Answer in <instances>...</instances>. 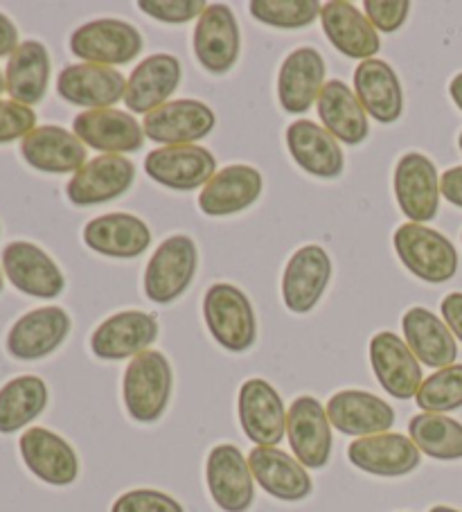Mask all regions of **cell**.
<instances>
[{"label":"cell","instance_id":"cell-1","mask_svg":"<svg viewBox=\"0 0 462 512\" xmlns=\"http://www.w3.org/2000/svg\"><path fill=\"white\" fill-rule=\"evenodd\" d=\"M172 386L174 373L163 352L147 350L133 357L122 379V397L129 416L142 425L161 420L170 404Z\"/></svg>","mask_w":462,"mask_h":512},{"label":"cell","instance_id":"cell-2","mask_svg":"<svg viewBox=\"0 0 462 512\" xmlns=\"http://www.w3.org/2000/svg\"><path fill=\"white\" fill-rule=\"evenodd\" d=\"M395 251L415 278L431 285L449 282L458 271V251L442 233L424 224L406 222L395 231Z\"/></svg>","mask_w":462,"mask_h":512},{"label":"cell","instance_id":"cell-3","mask_svg":"<svg viewBox=\"0 0 462 512\" xmlns=\"http://www.w3.org/2000/svg\"><path fill=\"white\" fill-rule=\"evenodd\" d=\"M203 319L221 348L246 352L255 343L257 325L251 300L228 282L212 285L203 296Z\"/></svg>","mask_w":462,"mask_h":512},{"label":"cell","instance_id":"cell-4","mask_svg":"<svg viewBox=\"0 0 462 512\" xmlns=\"http://www.w3.org/2000/svg\"><path fill=\"white\" fill-rule=\"evenodd\" d=\"M199 267V251L192 237L172 235L158 246L145 269V294L158 305H170L185 294Z\"/></svg>","mask_w":462,"mask_h":512},{"label":"cell","instance_id":"cell-5","mask_svg":"<svg viewBox=\"0 0 462 512\" xmlns=\"http://www.w3.org/2000/svg\"><path fill=\"white\" fill-rule=\"evenodd\" d=\"M142 50V34L136 25L120 19H97L79 25L70 34V52L84 64L122 66Z\"/></svg>","mask_w":462,"mask_h":512},{"label":"cell","instance_id":"cell-6","mask_svg":"<svg viewBox=\"0 0 462 512\" xmlns=\"http://www.w3.org/2000/svg\"><path fill=\"white\" fill-rule=\"evenodd\" d=\"M287 438L293 456L307 470H321L332 456V422L323 404L312 395H300L287 413Z\"/></svg>","mask_w":462,"mask_h":512},{"label":"cell","instance_id":"cell-7","mask_svg":"<svg viewBox=\"0 0 462 512\" xmlns=\"http://www.w3.org/2000/svg\"><path fill=\"white\" fill-rule=\"evenodd\" d=\"M393 185L399 210L408 217V222L426 224L438 215L440 176L429 156L411 152L399 158Z\"/></svg>","mask_w":462,"mask_h":512},{"label":"cell","instance_id":"cell-8","mask_svg":"<svg viewBox=\"0 0 462 512\" xmlns=\"http://www.w3.org/2000/svg\"><path fill=\"white\" fill-rule=\"evenodd\" d=\"M145 172L163 188L190 192L203 188L217 174V161L206 147L174 145L149 152Z\"/></svg>","mask_w":462,"mask_h":512},{"label":"cell","instance_id":"cell-9","mask_svg":"<svg viewBox=\"0 0 462 512\" xmlns=\"http://www.w3.org/2000/svg\"><path fill=\"white\" fill-rule=\"evenodd\" d=\"M217 125V116L206 102L174 100L156 111H151L142 122L145 136L158 145H197L201 138L210 136Z\"/></svg>","mask_w":462,"mask_h":512},{"label":"cell","instance_id":"cell-10","mask_svg":"<svg viewBox=\"0 0 462 512\" xmlns=\"http://www.w3.org/2000/svg\"><path fill=\"white\" fill-rule=\"evenodd\" d=\"M239 422L257 447L280 445L287 431V409L280 393L266 379H246L239 388Z\"/></svg>","mask_w":462,"mask_h":512},{"label":"cell","instance_id":"cell-11","mask_svg":"<svg viewBox=\"0 0 462 512\" xmlns=\"http://www.w3.org/2000/svg\"><path fill=\"white\" fill-rule=\"evenodd\" d=\"M206 481L212 501L224 512H246L255 501L248 458L235 445H217L208 454Z\"/></svg>","mask_w":462,"mask_h":512},{"label":"cell","instance_id":"cell-12","mask_svg":"<svg viewBox=\"0 0 462 512\" xmlns=\"http://www.w3.org/2000/svg\"><path fill=\"white\" fill-rule=\"evenodd\" d=\"M332 278V260L323 246L307 244L291 255L282 276V300L291 312L307 314L323 298Z\"/></svg>","mask_w":462,"mask_h":512},{"label":"cell","instance_id":"cell-13","mask_svg":"<svg viewBox=\"0 0 462 512\" xmlns=\"http://www.w3.org/2000/svg\"><path fill=\"white\" fill-rule=\"evenodd\" d=\"M136 179V165L122 154H102L86 161L66 185L68 201L75 206H97L118 199Z\"/></svg>","mask_w":462,"mask_h":512},{"label":"cell","instance_id":"cell-14","mask_svg":"<svg viewBox=\"0 0 462 512\" xmlns=\"http://www.w3.org/2000/svg\"><path fill=\"white\" fill-rule=\"evenodd\" d=\"M239 25L230 7L208 5L194 28V55L212 75H224L239 59Z\"/></svg>","mask_w":462,"mask_h":512},{"label":"cell","instance_id":"cell-15","mask_svg":"<svg viewBox=\"0 0 462 512\" xmlns=\"http://www.w3.org/2000/svg\"><path fill=\"white\" fill-rule=\"evenodd\" d=\"M370 364L377 382L395 400H411L422 386V366L395 332H379L370 341Z\"/></svg>","mask_w":462,"mask_h":512},{"label":"cell","instance_id":"cell-16","mask_svg":"<svg viewBox=\"0 0 462 512\" xmlns=\"http://www.w3.org/2000/svg\"><path fill=\"white\" fill-rule=\"evenodd\" d=\"M3 271L16 289L34 298H57L66 287V278L57 262L32 242L7 244Z\"/></svg>","mask_w":462,"mask_h":512},{"label":"cell","instance_id":"cell-17","mask_svg":"<svg viewBox=\"0 0 462 512\" xmlns=\"http://www.w3.org/2000/svg\"><path fill=\"white\" fill-rule=\"evenodd\" d=\"M127 91V79L111 66L75 64L66 66L57 77V93L68 104L86 111L113 109Z\"/></svg>","mask_w":462,"mask_h":512},{"label":"cell","instance_id":"cell-18","mask_svg":"<svg viewBox=\"0 0 462 512\" xmlns=\"http://www.w3.org/2000/svg\"><path fill=\"white\" fill-rule=\"evenodd\" d=\"M158 339V319L154 314L129 310L113 314L93 332L91 350L97 359L120 361L147 352Z\"/></svg>","mask_w":462,"mask_h":512},{"label":"cell","instance_id":"cell-19","mask_svg":"<svg viewBox=\"0 0 462 512\" xmlns=\"http://www.w3.org/2000/svg\"><path fill=\"white\" fill-rule=\"evenodd\" d=\"M19 449L25 467L39 481L57 485V488H64V485L77 481L79 458L70 443H66L55 431L32 427L21 436Z\"/></svg>","mask_w":462,"mask_h":512},{"label":"cell","instance_id":"cell-20","mask_svg":"<svg viewBox=\"0 0 462 512\" xmlns=\"http://www.w3.org/2000/svg\"><path fill=\"white\" fill-rule=\"evenodd\" d=\"M70 332V316L57 305L23 314L7 334V352L14 359L34 361L55 352Z\"/></svg>","mask_w":462,"mask_h":512},{"label":"cell","instance_id":"cell-21","mask_svg":"<svg viewBox=\"0 0 462 512\" xmlns=\"http://www.w3.org/2000/svg\"><path fill=\"white\" fill-rule=\"evenodd\" d=\"M73 134L84 145L102 154H131L145 143V129L140 122L118 109L84 111L73 120Z\"/></svg>","mask_w":462,"mask_h":512},{"label":"cell","instance_id":"cell-22","mask_svg":"<svg viewBox=\"0 0 462 512\" xmlns=\"http://www.w3.org/2000/svg\"><path fill=\"white\" fill-rule=\"evenodd\" d=\"M325 59L316 48H298L282 61L278 75V97L280 107L300 116L318 102L325 86Z\"/></svg>","mask_w":462,"mask_h":512},{"label":"cell","instance_id":"cell-23","mask_svg":"<svg viewBox=\"0 0 462 512\" xmlns=\"http://www.w3.org/2000/svg\"><path fill=\"white\" fill-rule=\"evenodd\" d=\"M327 418L345 436L366 438L386 434L395 425V409L366 391H341L325 406Z\"/></svg>","mask_w":462,"mask_h":512},{"label":"cell","instance_id":"cell-24","mask_svg":"<svg viewBox=\"0 0 462 512\" xmlns=\"http://www.w3.org/2000/svg\"><path fill=\"white\" fill-rule=\"evenodd\" d=\"M181 61L172 55H151L133 68L124 91V104L131 113H145L167 104L181 86Z\"/></svg>","mask_w":462,"mask_h":512},{"label":"cell","instance_id":"cell-25","mask_svg":"<svg viewBox=\"0 0 462 512\" xmlns=\"http://www.w3.org/2000/svg\"><path fill=\"white\" fill-rule=\"evenodd\" d=\"M21 156L46 174H77L86 165V145L64 127H37L21 140Z\"/></svg>","mask_w":462,"mask_h":512},{"label":"cell","instance_id":"cell-26","mask_svg":"<svg viewBox=\"0 0 462 512\" xmlns=\"http://www.w3.org/2000/svg\"><path fill=\"white\" fill-rule=\"evenodd\" d=\"M348 458L359 470L375 476H406L422 461V452L402 434H377L357 438L348 447Z\"/></svg>","mask_w":462,"mask_h":512},{"label":"cell","instance_id":"cell-27","mask_svg":"<svg viewBox=\"0 0 462 512\" xmlns=\"http://www.w3.org/2000/svg\"><path fill=\"white\" fill-rule=\"evenodd\" d=\"M253 479L264 492L280 501H302L312 494L314 483L298 458L278 447H255L248 456Z\"/></svg>","mask_w":462,"mask_h":512},{"label":"cell","instance_id":"cell-28","mask_svg":"<svg viewBox=\"0 0 462 512\" xmlns=\"http://www.w3.org/2000/svg\"><path fill=\"white\" fill-rule=\"evenodd\" d=\"M289 154L300 170L318 179H336L343 174L345 158L339 140L312 120H296L287 129Z\"/></svg>","mask_w":462,"mask_h":512},{"label":"cell","instance_id":"cell-29","mask_svg":"<svg viewBox=\"0 0 462 512\" xmlns=\"http://www.w3.org/2000/svg\"><path fill=\"white\" fill-rule=\"evenodd\" d=\"M262 174L251 165H228L203 185L199 208L208 217L237 215L262 194Z\"/></svg>","mask_w":462,"mask_h":512},{"label":"cell","instance_id":"cell-30","mask_svg":"<svg viewBox=\"0 0 462 512\" xmlns=\"http://www.w3.org/2000/svg\"><path fill=\"white\" fill-rule=\"evenodd\" d=\"M84 242L88 249L106 258L133 260L149 249L151 231L136 215L111 213L95 217L84 226Z\"/></svg>","mask_w":462,"mask_h":512},{"label":"cell","instance_id":"cell-31","mask_svg":"<svg viewBox=\"0 0 462 512\" xmlns=\"http://www.w3.org/2000/svg\"><path fill=\"white\" fill-rule=\"evenodd\" d=\"M354 95L363 111L381 125H393L404 111V93L399 77L386 61L368 59L354 70Z\"/></svg>","mask_w":462,"mask_h":512},{"label":"cell","instance_id":"cell-32","mask_svg":"<svg viewBox=\"0 0 462 512\" xmlns=\"http://www.w3.org/2000/svg\"><path fill=\"white\" fill-rule=\"evenodd\" d=\"M321 21L327 39L341 55L361 61L375 59L381 48L379 32L372 28L366 14H361L352 3H345V0L325 3L321 10Z\"/></svg>","mask_w":462,"mask_h":512},{"label":"cell","instance_id":"cell-33","mask_svg":"<svg viewBox=\"0 0 462 512\" xmlns=\"http://www.w3.org/2000/svg\"><path fill=\"white\" fill-rule=\"evenodd\" d=\"M404 341L417 361L429 368H447L456 364L458 346L449 325L426 307H411L402 319Z\"/></svg>","mask_w":462,"mask_h":512},{"label":"cell","instance_id":"cell-34","mask_svg":"<svg viewBox=\"0 0 462 512\" xmlns=\"http://www.w3.org/2000/svg\"><path fill=\"white\" fill-rule=\"evenodd\" d=\"M318 118L323 127L345 145H361L370 134L368 113L363 111L352 88L341 79H332L318 95Z\"/></svg>","mask_w":462,"mask_h":512},{"label":"cell","instance_id":"cell-35","mask_svg":"<svg viewBox=\"0 0 462 512\" xmlns=\"http://www.w3.org/2000/svg\"><path fill=\"white\" fill-rule=\"evenodd\" d=\"M50 55L41 41H23L7 61L5 91L14 102L32 107L48 93Z\"/></svg>","mask_w":462,"mask_h":512},{"label":"cell","instance_id":"cell-36","mask_svg":"<svg viewBox=\"0 0 462 512\" xmlns=\"http://www.w3.org/2000/svg\"><path fill=\"white\" fill-rule=\"evenodd\" d=\"M48 406V386L41 377L23 375L0 388V434H16L37 420Z\"/></svg>","mask_w":462,"mask_h":512},{"label":"cell","instance_id":"cell-37","mask_svg":"<svg viewBox=\"0 0 462 512\" xmlns=\"http://www.w3.org/2000/svg\"><path fill=\"white\" fill-rule=\"evenodd\" d=\"M408 434L422 454L435 461L462 458V425L442 413H420L408 422Z\"/></svg>","mask_w":462,"mask_h":512},{"label":"cell","instance_id":"cell-38","mask_svg":"<svg viewBox=\"0 0 462 512\" xmlns=\"http://www.w3.org/2000/svg\"><path fill=\"white\" fill-rule=\"evenodd\" d=\"M248 10L257 21L278 30H298L312 25L321 16L318 0H253Z\"/></svg>","mask_w":462,"mask_h":512},{"label":"cell","instance_id":"cell-39","mask_svg":"<svg viewBox=\"0 0 462 512\" xmlns=\"http://www.w3.org/2000/svg\"><path fill=\"white\" fill-rule=\"evenodd\" d=\"M417 406L424 413H449L462 406V364L435 370L426 377L415 395Z\"/></svg>","mask_w":462,"mask_h":512},{"label":"cell","instance_id":"cell-40","mask_svg":"<svg viewBox=\"0 0 462 512\" xmlns=\"http://www.w3.org/2000/svg\"><path fill=\"white\" fill-rule=\"evenodd\" d=\"M138 7L151 19L181 25L197 19L208 5L203 0H140Z\"/></svg>","mask_w":462,"mask_h":512},{"label":"cell","instance_id":"cell-41","mask_svg":"<svg viewBox=\"0 0 462 512\" xmlns=\"http://www.w3.org/2000/svg\"><path fill=\"white\" fill-rule=\"evenodd\" d=\"M111 512H185L170 494L161 490H131L115 499Z\"/></svg>","mask_w":462,"mask_h":512},{"label":"cell","instance_id":"cell-42","mask_svg":"<svg viewBox=\"0 0 462 512\" xmlns=\"http://www.w3.org/2000/svg\"><path fill=\"white\" fill-rule=\"evenodd\" d=\"M37 125V113L14 100H0V145L23 140Z\"/></svg>","mask_w":462,"mask_h":512},{"label":"cell","instance_id":"cell-43","mask_svg":"<svg viewBox=\"0 0 462 512\" xmlns=\"http://www.w3.org/2000/svg\"><path fill=\"white\" fill-rule=\"evenodd\" d=\"M366 19L377 32H397L408 19L411 3L406 0H366L363 3Z\"/></svg>","mask_w":462,"mask_h":512},{"label":"cell","instance_id":"cell-44","mask_svg":"<svg viewBox=\"0 0 462 512\" xmlns=\"http://www.w3.org/2000/svg\"><path fill=\"white\" fill-rule=\"evenodd\" d=\"M440 310H442V321L449 325L453 337H458L462 341V294L460 291H453V294L444 296Z\"/></svg>","mask_w":462,"mask_h":512},{"label":"cell","instance_id":"cell-45","mask_svg":"<svg viewBox=\"0 0 462 512\" xmlns=\"http://www.w3.org/2000/svg\"><path fill=\"white\" fill-rule=\"evenodd\" d=\"M440 194L453 206L462 208V165L451 167L440 176Z\"/></svg>","mask_w":462,"mask_h":512},{"label":"cell","instance_id":"cell-46","mask_svg":"<svg viewBox=\"0 0 462 512\" xmlns=\"http://www.w3.org/2000/svg\"><path fill=\"white\" fill-rule=\"evenodd\" d=\"M19 30L16 25L0 12V57H12L14 50L19 48Z\"/></svg>","mask_w":462,"mask_h":512},{"label":"cell","instance_id":"cell-47","mask_svg":"<svg viewBox=\"0 0 462 512\" xmlns=\"http://www.w3.org/2000/svg\"><path fill=\"white\" fill-rule=\"evenodd\" d=\"M449 95H451V100L456 102V107L462 111V73L451 79V84H449Z\"/></svg>","mask_w":462,"mask_h":512},{"label":"cell","instance_id":"cell-48","mask_svg":"<svg viewBox=\"0 0 462 512\" xmlns=\"http://www.w3.org/2000/svg\"><path fill=\"white\" fill-rule=\"evenodd\" d=\"M429 512H460V510L449 508V506H435V508H431Z\"/></svg>","mask_w":462,"mask_h":512},{"label":"cell","instance_id":"cell-49","mask_svg":"<svg viewBox=\"0 0 462 512\" xmlns=\"http://www.w3.org/2000/svg\"><path fill=\"white\" fill-rule=\"evenodd\" d=\"M5 91V77H3V73H0V93Z\"/></svg>","mask_w":462,"mask_h":512},{"label":"cell","instance_id":"cell-50","mask_svg":"<svg viewBox=\"0 0 462 512\" xmlns=\"http://www.w3.org/2000/svg\"><path fill=\"white\" fill-rule=\"evenodd\" d=\"M0 291H3V273H0Z\"/></svg>","mask_w":462,"mask_h":512},{"label":"cell","instance_id":"cell-51","mask_svg":"<svg viewBox=\"0 0 462 512\" xmlns=\"http://www.w3.org/2000/svg\"><path fill=\"white\" fill-rule=\"evenodd\" d=\"M458 145H460V152H462V134H460V138H458Z\"/></svg>","mask_w":462,"mask_h":512}]
</instances>
